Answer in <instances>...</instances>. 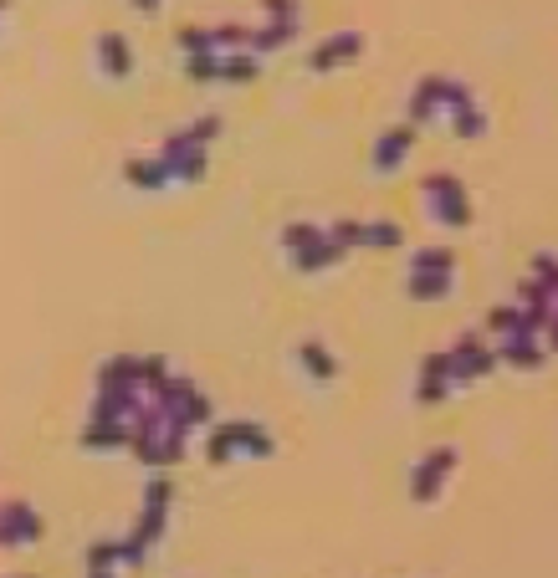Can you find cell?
<instances>
[{
  "mask_svg": "<svg viewBox=\"0 0 558 578\" xmlns=\"http://www.w3.org/2000/svg\"><path fill=\"white\" fill-rule=\"evenodd\" d=\"M139 6H144V11H154V0H139Z\"/></svg>",
  "mask_w": 558,
  "mask_h": 578,
  "instance_id": "6da1fadb",
  "label": "cell"
}]
</instances>
